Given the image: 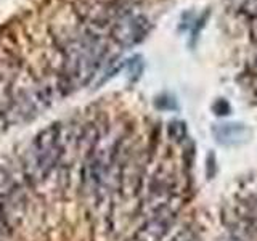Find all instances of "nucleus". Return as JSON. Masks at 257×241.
<instances>
[{
  "label": "nucleus",
  "mask_w": 257,
  "mask_h": 241,
  "mask_svg": "<svg viewBox=\"0 0 257 241\" xmlns=\"http://www.w3.org/2000/svg\"><path fill=\"white\" fill-rule=\"evenodd\" d=\"M148 32V21L142 18V16H135V18L124 20L122 23H117L114 29V39L119 44L125 47L135 45L137 42L147 36Z\"/></svg>",
  "instance_id": "5"
},
{
  "label": "nucleus",
  "mask_w": 257,
  "mask_h": 241,
  "mask_svg": "<svg viewBox=\"0 0 257 241\" xmlns=\"http://www.w3.org/2000/svg\"><path fill=\"white\" fill-rule=\"evenodd\" d=\"M212 109L215 111V114H219V116H225V114H230V104L228 101H225V100H217L214 103V106Z\"/></svg>",
  "instance_id": "7"
},
{
  "label": "nucleus",
  "mask_w": 257,
  "mask_h": 241,
  "mask_svg": "<svg viewBox=\"0 0 257 241\" xmlns=\"http://www.w3.org/2000/svg\"><path fill=\"white\" fill-rule=\"evenodd\" d=\"M20 163L28 182H44L60 166V126L53 124L40 131Z\"/></svg>",
  "instance_id": "1"
},
{
  "label": "nucleus",
  "mask_w": 257,
  "mask_h": 241,
  "mask_svg": "<svg viewBox=\"0 0 257 241\" xmlns=\"http://www.w3.org/2000/svg\"><path fill=\"white\" fill-rule=\"evenodd\" d=\"M167 135L169 139L177 142V143H182L188 139V129H187V124L183 123V120H171L167 126Z\"/></svg>",
  "instance_id": "6"
},
{
  "label": "nucleus",
  "mask_w": 257,
  "mask_h": 241,
  "mask_svg": "<svg viewBox=\"0 0 257 241\" xmlns=\"http://www.w3.org/2000/svg\"><path fill=\"white\" fill-rule=\"evenodd\" d=\"M23 180H26V177H24L20 161L0 156V198L21 188Z\"/></svg>",
  "instance_id": "4"
},
{
  "label": "nucleus",
  "mask_w": 257,
  "mask_h": 241,
  "mask_svg": "<svg viewBox=\"0 0 257 241\" xmlns=\"http://www.w3.org/2000/svg\"><path fill=\"white\" fill-rule=\"evenodd\" d=\"M132 241H137V239H132Z\"/></svg>",
  "instance_id": "10"
},
{
  "label": "nucleus",
  "mask_w": 257,
  "mask_h": 241,
  "mask_svg": "<svg viewBox=\"0 0 257 241\" xmlns=\"http://www.w3.org/2000/svg\"><path fill=\"white\" fill-rule=\"evenodd\" d=\"M172 241H193V238L188 235V233H185V235H179L177 238H174Z\"/></svg>",
  "instance_id": "9"
},
{
  "label": "nucleus",
  "mask_w": 257,
  "mask_h": 241,
  "mask_svg": "<svg viewBox=\"0 0 257 241\" xmlns=\"http://www.w3.org/2000/svg\"><path fill=\"white\" fill-rule=\"evenodd\" d=\"M174 222V212L171 209H163L158 214H153L148 217L140 230L137 231L135 239L137 241H163L164 236L169 233Z\"/></svg>",
  "instance_id": "2"
},
{
  "label": "nucleus",
  "mask_w": 257,
  "mask_h": 241,
  "mask_svg": "<svg viewBox=\"0 0 257 241\" xmlns=\"http://www.w3.org/2000/svg\"><path fill=\"white\" fill-rule=\"evenodd\" d=\"M206 174H207V179H212L215 175V156L212 153H209L207 155V159H206Z\"/></svg>",
  "instance_id": "8"
},
{
  "label": "nucleus",
  "mask_w": 257,
  "mask_h": 241,
  "mask_svg": "<svg viewBox=\"0 0 257 241\" xmlns=\"http://www.w3.org/2000/svg\"><path fill=\"white\" fill-rule=\"evenodd\" d=\"M212 135L215 142L222 147H238L244 145L251 139V129L239 123H222L212 127Z\"/></svg>",
  "instance_id": "3"
}]
</instances>
